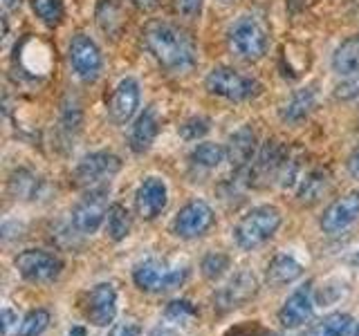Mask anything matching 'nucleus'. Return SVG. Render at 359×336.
Returning a JSON list of instances; mask_svg holds the SVG:
<instances>
[{
  "label": "nucleus",
  "mask_w": 359,
  "mask_h": 336,
  "mask_svg": "<svg viewBox=\"0 0 359 336\" xmlns=\"http://www.w3.org/2000/svg\"><path fill=\"white\" fill-rule=\"evenodd\" d=\"M86 318L95 328H108L117 316V289L112 283H99L86 296Z\"/></svg>",
  "instance_id": "ddd939ff"
},
{
  "label": "nucleus",
  "mask_w": 359,
  "mask_h": 336,
  "mask_svg": "<svg viewBox=\"0 0 359 336\" xmlns=\"http://www.w3.org/2000/svg\"><path fill=\"white\" fill-rule=\"evenodd\" d=\"M121 171V160L115 153L99 150L86 155L81 162L74 168V182L79 186H99L101 182H106L108 177L117 175Z\"/></svg>",
  "instance_id": "9b49d317"
},
{
  "label": "nucleus",
  "mask_w": 359,
  "mask_h": 336,
  "mask_svg": "<svg viewBox=\"0 0 359 336\" xmlns=\"http://www.w3.org/2000/svg\"><path fill=\"white\" fill-rule=\"evenodd\" d=\"M168 204V188L160 177H146L135 193V209L142 220H155Z\"/></svg>",
  "instance_id": "dca6fc26"
},
{
  "label": "nucleus",
  "mask_w": 359,
  "mask_h": 336,
  "mask_svg": "<svg viewBox=\"0 0 359 336\" xmlns=\"http://www.w3.org/2000/svg\"><path fill=\"white\" fill-rule=\"evenodd\" d=\"M45 182L27 168H16L9 177V193L16 200H36L43 193Z\"/></svg>",
  "instance_id": "b1692460"
},
{
  "label": "nucleus",
  "mask_w": 359,
  "mask_h": 336,
  "mask_svg": "<svg viewBox=\"0 0 359 336\" xmlns=\"http://www.w3.org/2000/svg\"><path fill=\"white\" fill-rule=\"evenodd\" d=\"M330 190V173L323 171V168H314L308 175H303V179L299 182V190L297 197L301 204L312 206L321 202V197Z\"/></svg>",
  "instance_id": "412c9836"
},
{
  "label": "nucleus",
  "mask_w": 359,
  "mask_h": 336,
  "mask_svg": "<svg viewBox=\"0 0 359 336\" xmlns=\"http://www.w3.org/2000/svg\"><path fill=\"white\" fill-rule=\"evenodd\" d=\"M16 272L22 280L32 285H48L54 283L63 272V260L59 255L43 249H25L16 255Z\"/></svg>",
  "instance_id": "423d86ee"
},
{
  "label": "nucleus",
  "mask_w": 359,
  "mask_h": 336,
  "mask_svg": "<svg viewBox=\"0 0 359 336\" xmlns=\"http://www.w3.org/2000/svg\"><path fill=\"white\" fill-rule=\"evenodd\" d=\"M278 184L283 186V188H292L294 184L301 182V160L299 157H292L287 155V160L283 162V166H280V171H278Z\"/></svg>",
  "instance_id": "473e14b6"
},
{
  "label": "nucleus",
  "mask_w": 359,
  "mask_h": 336,
  "mask_svg": "<svg viewBox=\"0 0 359 336\" xmlns=\"http://www.w3.org/2000/svg\"><path fill=\"white\" fill-rule=\"evenodd\" d=\"M213 222H216V216H213V209L207 202L191 200L189 204H184L177 211V216L173 218L171 224V231L182 240H196L213 227Z\"/></svg>",
  "instance_id": "1a4fd4ad"
},
{
  "label": "nucleus",
  "mask_w": 359,
  "mask_h": 336,
  "mask_svg": "<svg viewBox=\"0 0 359 336\" xmlns=\"http://www.w3.org/2000/svg\"><path fill=\"white\" fill-rule=\"evenodd\" d=\"M351 330H353L351 314L334 312V314H328V316H323L319 323H314L310 336H348Z\"/></svg>",
  "instance_id": "a878e982"
},
{
  "label": "nucleus",
  "mask_w": 359,
  "mask_h": 336,
  "mask_svg": "<svg viewBox=\"0 0 359 336\" xmlns=\"http://www.w3.org/2000/svg\"><path fill=\"white\" fill-rule=\"evenodd\" d=\"M205 85L211 94L227 99V101H247L261 92V83H258L256 78L245 76L227 65L213 67L205 78Z\"/></svg>",
  "instance_id": "39448f33"
},
{
  "label": "nucleus",
  "mask_w": 359,
  "mask_h": 336,
  "mask_svg": "<svg viewBox=\"0 0 359 336\" xmlns=\"http://www.w3.org/2000/svg\"><path fill=\"white\" fill-rule=\"evenodd\" d=\"M18 325V316L11 309H3V336H11V328Z\"/></svg>",
  "instance_id": "ea45409f"
},
{
  "label": "nucleus",
  "mask_w": 359,
  "mask_h": 336,
  "mask_svg": "<svg viewBox=\"0 0 359 336\" xmlns=\"http://www.w3.org/2000/svg\"><path fill=\"white\" fill-rule=\"evenodd\" d=\"M133 5H137L140 9H153L157 5V0H130Z\"/></svg>",
  "instance_id": "79ce46f5"
},
{
  "label": "nucleus",
  "mask_w": 359,
  "mask_h": 336,
  "mask_svg": "<svg viewBox=\"0 0 359 336\" xmlns=\"http://www.w3.org/2000/svg\"><path fill=\"white\" fill-rule=\"evenodd\" d=\"M224 336H263V330L256 323H245V325H236Z\"/></svg>",
  "instance_id": "4c0bfd02"
},
{
  "label": "nucleus",
  "mask_w": 359,
  "mask_h": 336,
  "mask_svg": "<svg viewBox=\"0 0 359 336\" xmlns=\"http://www.w3.org/2000/svg\"><path fill=\"white\" fill-rule=\"evenodd\" d=\"M34 14H36L48 27L61 25V20L65 16L63 0H29Z\"/></svg>",
  "instance_id": "c85d7f7f"
},
{
  "label": "nucleus",
  "mask_w": 359,
  "mask_h": 336,
  "mask_svg": "<svg viewBox=\"0 0 359 336\" xmlns=\"http://www.w3.org/2000/svg\"><path fill=\"white\" fill-rule=\"evenodd\" d=\"M140 108V83L137 78L133 76H126L121 78L119 85L115 88V94L110 99V119L123 126V123H128L135 112Z\"/></svg>",
  "instance_id": "f3484780"
},
{
  "label": "nucleus",
  "mask_w": 359,
  "mask_h": 336,
  "mask_svg": "<svg viewBox=\"0 0 359 336\" xmlns=\"http://www.w3.org/2000/svg\"><path fill=\"white\" fill-rule=\"evenodd\" d=\"M258 148H256V132L250 126H241L233 130L227 139V162L236 173L245 171L254 162Z\"/></svg>",
  "instance_id": "a211bd4d"
},
{
  "label": "nucleus",
  "mask_w": 359,
  "mask_h": 336,
  "mask_svg": "<svg viewBox=\"0 0 359 336\" xmlns=\"http://www.w3.org/2000/svg\"><path fill=\"white\" fill-rule=\"evenodd\" d=\"M224 160H227V148L220 144L205 141V144H198L196 148L191 150V162L202 168H216Z\"/></svg>",
  "instance_id": "cd10ccee"
},
{
  "label": "nucleus",
  "mask_w": 359,
  "mask_h": 336,
  "mask_svg": "<svg viewBox=\"0 0 359 336\" xmlns=\"http://www.w3.org/2000/svg\"><path fill=\"white\" fill-rule=\"evenodd\" d=\"M357 220H359V190H353V193L334 200L332 204L323 211L319 224H321L323 233L337 235V233L346 231Z\"/></svg>",
  "instance_id": "2eb2a0df"
},
{
  "label": "nucleus",
  "mask_w": 359,
  "mask_h": 336,
  "mask_svg": "<svg viewBox=\"0 0 359 336\" xmlns=\"http://www.w3.org/2000/svg\"><path fill=\"white\" fill-rule=\"evenodd\" d=\"M164 316L173 323H184V321H191L198 316V309L191 300L187 298H177V300H171L164 309Z\"/></svg>",
  "instance_id": "2f4dec72"
},
{
  "label": "nucleus",
  "mask_w": 359,
  "mask_h": 336,
  "mask_svg": "<svg viewBox=\"0 0 359 336\" xmlns=\"http://www.w3.org/2000/svg\"><path fill=\"white\" fill-rule=\"evenodd\" d=\"M70 65L74 74L86 83H93L99 78L101 67H104V59H101V50L97 43L86 36V34H76L70 41Z\"/></svg>",
  "instance_id": "f8f14e48"
},
{
  "label": "nucleus",
  "mask_w": 359,
  "mask_h": 336,
  "mask_svg": "<svg viewBox=\"0 0 359 336\" xmlns=\"http://www.w3.org/2000/svg\"><path fill=\"white\" fill-rule=\"evenodd\" d=\"M348 336H359V323H357L355 328L351 330V334H348Z\"/></svg>",
  "instance_id": "49530a36"
},
{
  "label": "nucleus",
  "mask_w": 359,
  "mask_h": 336,
  "mask_svg": "<svg viewBox=\"0 0 359 336\" xmlns=\"http://www.w3.org/2000/svg\"><path fill=\"white\" fill-rule=\"evenodd\" d=\"M202 3H205V0H175L177 11L187 18H196L200 14Z\"/></svg>",
  "instance_id": "c9c22d12"
},
{
  "label": "nucleus",
  "mask_w": 359,
  "mask_h": 336,
  "mask_svg": "<svg viewBox=\"0 0 359 336\" xmlns=\"http://www.w3.org/2000/svg\"><path fill=\"white\" fill-rule=\"evenodd\" d=\"M258 291V280L252 272H238L224 283L213 296V309L218 314H229L250 302Z\"/></svg>",
  "instance_id": "9d476101"
},
{
  "label": "nucleus",
  "mask_w": 359,
  "mask_h": 336,
  "mask_svg": "<svg viewBox=\"0 0 359 336\" xmlns=\"http://www.w3.org/2000/svg\"><path fill=\"white\" fill-rule=\"evenodd\" d=\"M110 186H93L90 193L72 209V229L79 235H93L108 216Z\"/></svg>",
  "instance_id": "0eeeda50"
},
{
  "label": "nucleus",
  "mask_w": 359,
  "mask_h": 336,
  "mask_svg": "<svg viewBox=\"0 0 359 336\" xmlns=\"http://www.w3.org/2000/svg\"><path fill=\"white\" fill-rule=\"evenodd\" d=\"M229 48L243 61H261L269 48V34L261 18L256 16H241L229 27Z\"/></svg>",
  "instance_id": "7ed1b4c3"
},
{
  "label": "nucleus",
  "mask_w": 359,
  "mask_h": 336,
  "mask_svg": "<svg viewBox=\"0 0 359 336\" xmlns=\"http://www.w3.org/2000/svg\"><path fill=\"white\" fill-rule=\"evenodd\" d=\"M334 97L341 99V101H355V99H359V74L346 76L344 81L337 85Z\"/></svg>",
  "instance_id": "f704fd0d"
},
{
  "label": "nucleus",
  "mask_w": 359,
  "mask_h": 336,
  "mask_svg": "<svg viewBox=\"0 0 359 336\" xmlns=\"http://www.w3.org/2000/svg\"><path fill=\"white\" fill-rule=\"evenodd\" d=\"M314 106H317V92H314V88H299L285 101V106L280 108V119L287 123H299L310 115Z\"/></svg>",
  "instance_id": "4be33fe9"
},
{
  "label": "nucleus",
  "mask_w": 359,
  "mask_h": 336,
  "mask_svg": "<svg viewBox=\"0 0 359 336\" xmlns=\"http://www.w3.org/2000/svg\"><path fill=\"white\" fill-rule=\"evenodd\" d=\"M70 336H86V330L83 328H72L70 330Z\"/></svg>",
  "instance_id": "c03bdc74"
},
{
  "label": "nucleus",
  "mask_w": 359,
  "mask_h": 336,
  "mask_svg": "<svg viewBox=\"0 0 359 336\" xmlns=\"http://www.w3.org/2000/svg\"><path fill=\"white\" fill-rule=\"evenodd\" d=\"M209 130H211V121L207 117H191L180 126V134H182V139L187 141H198L200 137H205Z\"/></svg>",
  "instance_id": "72a5a7b5"
},
{
  "label": "nucleus",
  "mask_w": 359,
  "mask_h": 336,
  "mask_svg": "<svg viewBox=\"0 0 359 336\" xmlns=\"http://www.w3.org/2000/svg\"><path fill=\"white\" fill-rule=\"evenodd\" d=\"M301 276H303V265L297 260L294 255H290V253H278V255H274L272 260H269L267 272H265L267 283L272 285V287L292 285Z\"/></svg>",
  "instance_id": "aec40b11"
},
{
  "label": "nucleus",
  "mask_w": 359,
  "mask_h": 336,
  "mask_svg": "<svg viewBox=\"0 0 359 336\" xmlns=\"http://www.w3.org/2000/svg\"><path fill=\"white\" fill-rule=\"evenodd\" d=\"M146 50L168 72H189L198 63V48L191 34L166 20H153L142 31Z\"/></svg>",
  "instance_id": "f257e3e1"
},
{
  "label": "nucleus",
  "mask_w": 359,
  "mask_h": 336,
  "mask_svg": "<svg viewBox=\"0 0 359 336\" xmlns=\"http://www.w3.org/2000/svg\"><path fill=\"white\" fill-rule=\"evenodd\" d=\"M20 5V0H3V7L5 9H14V7H18Z\"/></svg>",
  "instance_id": "37998d69"
},
{
  "label": "nucleus",
  "mask_w": 359,
  "mask_h": 336,
  "mask_svg": "<svg viewBox=\"0 0 359 336\" xmlns=\"http://www.w3.org/2000/svg\"><path fill=\"white\" fill-rule=\"evenodd\" d=\"M97 22H99L101 31H106L108 36H117L123 27V11L117 0H99Z\"/></svg>",
  "instance_id": "393cba45"
},
{
  "label": "nucleus",
  "mask_w": 359,
  "mask_h": 336,
  "mask_svg": "<svg viewBox=\"0 0 359 336\" xmlns=\"http://www.w3.org/2000/svg\"><path fill=\"white\" fill-rule=\"evenodd\" d=\"M314 314V294L312 283L294 289L285 298V302L278 309V323L285 330H297L301 325H306Z\"/></svg>",
  "instance_id": "4468645a"
},
{
  "label": "nucleus",
  "mask_w": 359,
  "mask_h": 336,
  "mask_svg": "<svg viewBox=\"0 0 359 336\" xmlns=\"http://www.w3.org/2000/svg\"><path fill=\"white\" fill-rule=\"evenodd\" d=\"M287 155H290V150L283 144H278L276 139H267L261 148H258L254 162L243 171L245 184L261 188L269 182V179L278 177V171H280V166H283V162L287 160Z\"/></svg>",
  "instance_id": "6e6552de"
},
{
  "label": "nucleus",
  "mask_w": 359,
  "mask_h": 336,
  "mask_svg": "<svg viewBox=\"0 0 359 336\" xmlns=\"http://www.w3.org/2000/svg\"><path fill=\"white\" fill-rule=\"evenodd\" d=\"M108 336H142V328L137 323L133 321H126V323H119L115 325V328L110 330Z\"/></svg>",
  "instance_id": "e433bc0d"
},
{
  "label": "nucleus",
  "mask_w": 359,
  "mask_h": 336,
  "mask_svg": "<svg viewBox=\"0 0 359 336\" xmlns=\"http://www.w3.org/2000/svg\"><path fill=\"white\" fill-rule=\"evenodd\" d=\"M151 336H182L177 330H171V328H166V325H160V328H155L151 332Z\"/></svg>",
  "instance_id": "a19ab883"
},
{
  "label": "nucleus",
  "mask_w": 359,
  "mask_h": 336,
  "mask_svg": "<svg viewBox=\"0 0 359 336\" xmlns=\"http://www.w3.org/2000/svg\"><path fill=\"white\" fill-rule=\"evenodd\" d=\"M189 278V267H168L162 260H149L140 262L133 269V283L137 289L146 291V294H162V291H171L180 285H184Z\"/></svg>",
  "instance_id": "20e7f679"
},
{
  "label": "nucleus",
  "mask_w": 359,
  "mask_h": 336,
  "mask_svg": "<svg viewBox=\"0 0 359 336\" xmlns=\"http://www.w3.org/2000/svg\"><path fill=\"white\" fill-rule=\"evenodd\" d=\"M106 229L112 242H121L128 238L130 233V213L123 204H110L108 216H106Z\"/></svg>",
  "instance_id": "bb28decb"
},
{
  "label": "nucleus",
  "mask_w": 359,
  "mask_h": 336,
  "mask_svg": "<svg viewBox=\"0 0 359 336\" xmlns=\"http://www.w3.org/2000/svg\"><path fill=\"white\" fill-rule=\"evenodd\" d=\"M332 70L341 76L359 74V34L341 41L339 48L332 54Z\"/></svg>",
  "instance_id": "5701e85b"
},
{
  "label": "nucleus",
  "mask_w": 359,
  "mask_h": 336,
  "mask_svg": "<svg viewBox=\"0 0 359 336\" xmlns=\"http://www.w3.org/2000/svg\"><path fill=\"white\" fill-rule=\"evenodd\" d=\"M157 130H160V117H157V110L153 106H149L130 128V137H128L130 150L137 155L149 150L151 144L157 137Z\"/></svg>",
  "instance_id": "6ab92c4d"
},
{
  "label": "nucleus",
  "mask_w": 359,
  "mask_h": 336,
  "mask_svg": "<svg viewBox=\"0 0 359 336\" xmlns=\"http://www.w3.org/2000/svg\"><path fill=\"white\" fill-rule=\"evenodd\" d=\"M222 3H227V0H222Z\"/></svg>",
  "instance_id": "de8ad7c7"
},
{
  "label": "nucleus",
  "mask_w": 359,
  "mask_h": 336,
  "mask_svg": "<svg viewBox=\"0 0 359 336\" xmlns=\"http://www.w3.org/2000/svg\"><path fill=\"white\" fill-rule=\"evenodd\" d=\"M348 173H351L353 179H359V146H355L353 153L348 155V162H346Z\"/></svg>",
  "instance_id": "58836bf2"
},
{
  "label": "nucleus",
  "mask_w": 359,
  "mask_h": 336,
  "mask_svg": "<svg viewBox=\"0 0 359 336\" xmlns=\"http://www.w3.org/2000/svg\"><path fill=\"white\" fill-rule=\"evenodd\" d=\"M50 325V312L48 309H34L25 318L16 325L14 336H41Z\"/></svg>",
  "instance_id": "c756f323"
},
{
  "label": "nucleus",
  "mask_w": 359,
  "mask_h": 336,
  "mask_svg": "<svg viewBox=\"0 0 359 336\" xmlns=\"http://www.w3.org/2000/svg\"><path fill=\"white\" fill-rule=\"evenodd\" d=\"M351 265H355V267H359V253H355V255L351 258Z\"/></svg>",
  "instance_id": "a18cd8bd"
},
{
  "label": "nucleus",
  "mask_w": 359,
  "mask_h": 336,
  "mask_svg": "<svg viewBox=\"0 0 359 336\" xmlns=\"http://www.w3.org/2000/svg\"><path fill=\"white\" fill-rule=\"evenodd\" d=\"M280 220L283 218H280V211L276 206H254L233 227V240L245 251L258 249L269 238H274V233L280 227Z\"/></svg>",
  "instance_id": "f03ea898"
},
{
  "label": "nucleus",
  "mask_w": 359,
  "mask_h": 336,
  "mask_svg": "<svg viewBox=\"0 0 359 336\" xmlns=\"http://www.w3.org/2000/svg\"><path fill=\"white\" fill-rule=\"evenodd\" d=\"M229 265H231L229 255H224L220 251H211V253H207L205 258H202L200 272L207 280H218V278H222L224 274H227Z\"/></svg>",
  "instance_id": "7c9ffc66"
}]
</instances>
